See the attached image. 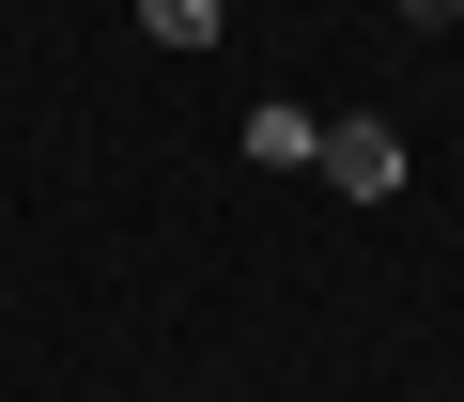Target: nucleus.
Masks as SVG:
<instances>
[{"mask_svg": "<svg viewBox=\"0 0 464 402\" xmlns=\"http://www.w3.org/2000/svg\"><path fill=\"white\" fill-rule=\"evenodd\" d=\"M325 186H341V201H402V124H372V109L325 124Z\"/></svg>", "mask_w": 464, "mask_h": 402, "instance_id": "f257e3e1", "label": "nucleus"}, {"mask_svg": "<svg viewBox=\"0 0 464 402\" xmlns=\"http://www.w3.org/2000/svg\"><path fill=\"white\" fill-rule=\"evenodd\" d=\"M387 16H402V32H464V0H387Z\"/></svg>", "mask_w": 464, "mask_h": 402, "instance_id": "20e7f679", "label": "nucleus"}, {"mask_svg": "<svg viewBox=\"0 0 464 402\" xmlns=\"http://www.w3.org/2000/svg\"><path fill=\"white\" fill-rule=\"evenodd\" d=\"M248 170H325V124L310 109H248Z\"/></svg>", "mask_w": 464, "mask_h": 402, "instance_id": "f03ea898", "label": "nucleus"}, {"mask_svg": "<svg viewBox=\"0 0 464 402\" xmlns=\"http://www.w3.org/2000/svg\"><path fill=\"white\" fill-rule=\"evenodd\" d=\"M217 16H232V0H140V32H155V47H217Z\"/></svg>", "mask_w": 464, "mask_h": 402, "instance_id": "7ed1b4c3", "label": "nucleus"}]
</instances>
